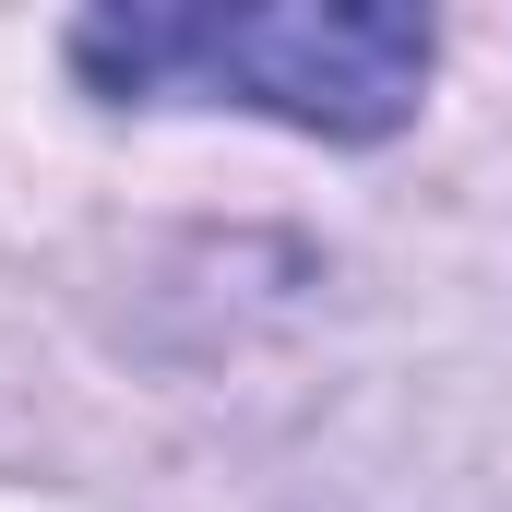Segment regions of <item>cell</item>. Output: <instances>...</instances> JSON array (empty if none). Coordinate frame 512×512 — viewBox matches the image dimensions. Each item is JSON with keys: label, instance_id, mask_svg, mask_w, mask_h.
I'll return each instance as SVG.
<instances>
[{"label": "cell", "instance_id": "6da1fadb", "mask_svg": "<svg viewBox=\"0 0 512 512\" xmlns=\"http://www.w3.org/2000/svg\"><path fill=\"white\" fill-rule=\"evenodd\" d=\"M72 60L108 96H191V108H262L322 143H382L417 120L429 84V24L382 0H262V12H96L72 24Z\"/></svg>", "mask_w": 512, "mask_h": 512}]
</instances>
